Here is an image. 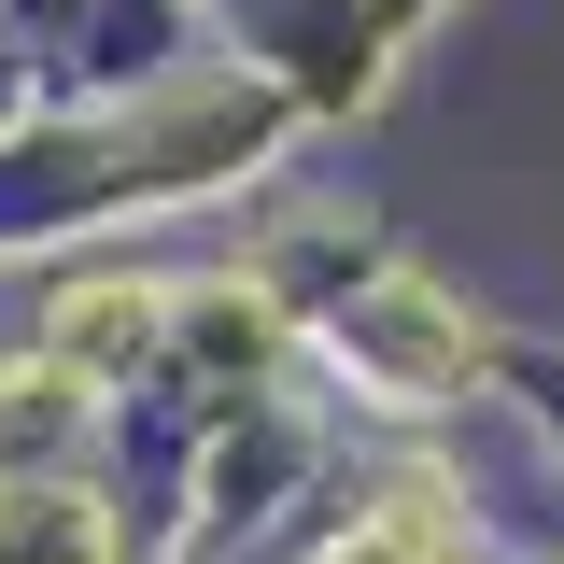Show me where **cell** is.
Wrapping results in <instances>:
<instances>
[{
    "label": "cell",
    "instance_id": "6da1fadb",
    "mask_svg": "<svg viewBox=\"0 0 564 564\" xmlns=\"http://www.w3.org/2000/svg\"><path fill=\"white\" fill-rule=\"evenodd\" d=\"M0 564H99V522L70 494H0Z\"/></svg>",
    "mask_w": 564,
    "mask_h": 564
},
{
    "label": "cell",
    "instance_id": "7a4b0ae2",
    "mask_svg": "<svg viewBox=\"0 0 564 564\" xmlns=\"http://www.w3.org/2000/svg\"><path fill=\"white\" fill-rule=\"evenodd\" d=\"M141 325H155V311H141V282H128V296H113V282H85V296L57 311V339H70V352H113V339H141Z\"/></svg>",
    "mask_w": 564,
    "mask_h": 564
},
{
    "label": "cell",
    "instance_id": "3957f363",
    "mask_svg": "<svg viewBox=\"0 0 564 564\" xmlns=\"http://www.w3.org/2000/svg\"><path fill=\"white\" fill-rule=\"evenodd\" d=\"M352 564H410V551H352Z\"/></svg>",
    "mask_w": 564,
    "mask_h": 564
}]
</instances>
